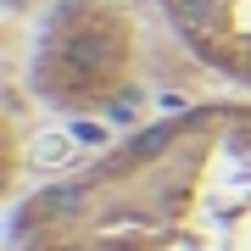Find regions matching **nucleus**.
Masks as SVG:
<instances>
[{"mask_svg": "<svg viewBox=\"0 0 251 251\" xmlns=\"http://www.w3.org/2000/svg\"><path fill=\"white\" fill-rule=\"evenodd\" d=\"M78 206V190H50V212H73Z\"/></svg>", "mask_w": 251, "mask_h": 251, "instance_id": "nucleus-5", "label": "nucleus"}, {"mask_svg": "<svg viewBox=\"0 0 251 251\" xmlns=\"http://www.w3.org/2000/svg\"><path fill=\"white\" fill-rule=\"evenodd\" d=\"M190 45L251 73V0H168Z\"/></svg>", "mask_w": 251, "mask_h": 251, "instance_id": "nucleus-1", "label": "nucleus"}, {"mask_svg": "<svg viewBox=\"0 0 251 251\" xmlns=\"http://www.w3.org/2000/svg\"><path fill=\"white\" fill-rule=\"evenodd\" d=\"M73 140H78V145H100L106 128H100V123H73Z\"/></svg>", "mask_w": 251, "mask_h": 251, "instance_id": "nucleus-4", "label": "nucleus"}, {"mask_svg": "<svg viewBox=\"0 0 251 251\" xmlns=\"http://www.w3.org/2000/svg\"><path fill=\"white\" fill-rule=\"evenodd\" d=\"M168 140H173V123H156V128H145V134L134 140V156H156Z\"/></svg>", "mask_w": 251, "mask_h": 251, "instance_id": "nucleus-3", "label": "nucleus"}, {"mask_svg": "<svg viewBox=\"0 0 251 251\" xmlns=\"http://www.w3.org/2000/svg\"><path fill=\"white\" fill-rule=\"evenodd\" d=\"M39 162H45V168H62V162H73V140H67V134L39 140Z\"/></svg>", "mask_w": 251, "mask_h": 251, "instance_id": "nucleus-2", "label": "nucleus"}, {"mask_svg": "<svg viewBox=\"0 0 251 251\" xmlns=\"http://www.w3.org/2000/svg\"><path fill=\"white\" fill-rule=\"evenodd\" d=\"M34 251H39V246H34Z\"/></svg>", "mask_w": 251, "mask_h": 251, "instance_id": "nucleus-6", "label": "nucleus"}]
</instances>
